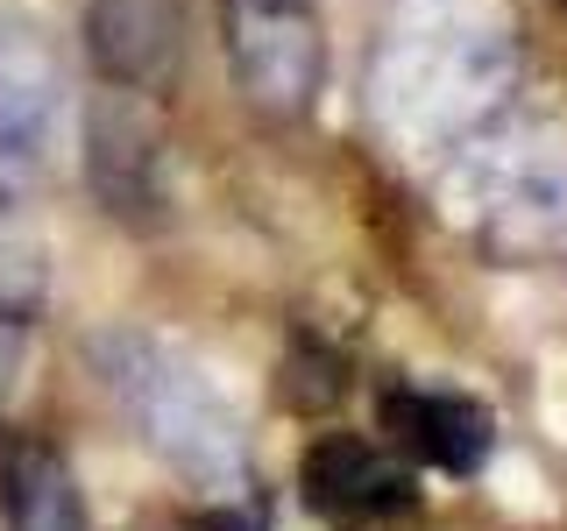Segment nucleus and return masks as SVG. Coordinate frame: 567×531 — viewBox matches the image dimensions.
<instances>
[{
  "mask_svg": "<svg viewBox=\"0 0 567 531\" xmlns=\"http://www.w3.org/2000/svg\"><path fill=\"white\" fill-rule=\"evenodd\" d=\"M440 212L475 256L532 270L567 256V128L546 114H496L433 164Z\"/></svg>",
  "mask_w": 567,
  "mask_h": 531,
  "instance_id": "nucleus-3",
  "label": "nucleus"
},
{
  "mask_svg": "<svg viewBox=\"0 0 567 531\" xmlns=\"http://www.w3.org/2000/svg\"><path fill=\"white\" fill-rule=\"evenodd\" d=\"M85 185L106 220L121 227H164L177 177H171V135L150 114L142 93H93L85 106Z\"/></svg>",
  "mask_w": 567,
  "mask_h": 531,
  "instance_id": "nucleus-5",
  "label": "nucleus"
},
{
  "mask_svg": "<svg viewBox=\"0 0 567 531\" xmlns=\"http://www.w3.org/2000/svg\"><path fill=\"white\" fill-rule=\"evenodd\" d=\"M50 298V248H43V227L35 212L22 206V185L0 177V312L14 319H35Z\"/></svg>",
  "mask_w": 567,
  "mask_h": 531,
  "instance_id": "nucleus-11",
  "label": "nucleus"
},
{
  "mask_svg": "<svg viewBox=\"0 0 567 531\" xmlns=\"http://www.w3.org/2000/svg\"><path fill=\"white\" fill-rule=\"evenodd\" d=\"M220 50L241 93L277 121H306L327 93V29L312 0H220Z\"/></svg>",
  "mask_w": 567,
  "mask_h": 531,
  "instance_id": "nucleus-4",
  "label": "nucleus"
},
{
  "mask_svg": "<svg viewBox=\"0 0 567 531\" xmlns=\"http://www.w3.org/2000/svg\"><path fill=\"white\" fill-rule=\"evenodd\" d=\"M64 58L50 29L22 8H0V177H35L58 149Z\"/></svg>",
  "mask_w": 567,
  "mask_h": 531,
  "instance_id": "nucleus-6",
  "label": "nucleus"
},
{
  "mask_svg": "<svg viewBox=\"0 0 567 531\" xmlns=\"http://www.w3.org/2000/svg\"><path fill=\"white\" fill-rule=\"evenodd\" d=\"M377 425L390 447H404L440 475H475L496 447L489 404L468 397V389H447V383H390L377 397Z\"/></svg>",
  "mask_w": 567,
  "mask_h": 531,
  "instance_id": "nucleus-9",
  "label": "nucleus"
},
{
  "mask_svg": "<svg viewBox=\"0 0 567 531\" xmlns=\"http://www.w3.org/2000/svg\"><path fill=\"white\" fill-rule=\"evenodd\" d=\"M525 29L511 0H398L369 43L362 106L398 164H440L511 106Z\"/></svg>",
  "mask_w": 567,
  "mask_h": 531,
  "instance_id": "nucleus-1",
  "label": "nucleus"
},
{
  "mask_svg": "<svg viewBox=\"0 0 567 531\" xmlns=\"http://www.w3.org/2000/svg\"><path fill=\"white\" fill-rule=\"evenodd\" d=\"M277 376H284L277 383L284 404H298V412H327V404H341V389H348V362L327 354V347H298Z\"/></svg>",
  "mask_w": 567,
  "mask_h": 531,
  "instance_id": "nucleus-12",
  "label": "nucleus"
},
{
  "mask_svg": "<svg viewBox=\"0 0 567 531\" xmlns=\"http://www.w3.org/2000/svg\"><path fill=\"white\" fill-rule=\"evenodd\" d=\"M85 58L114 93H164L185 64V0H85Z\"/></svg>",
  "mask_w": 567,
  "mask_h": 531,
  "instance_id": "nucleus-8",
  "label": "nucleus"
},
{
  "mask_svg": "<svg viewBox=\"0 0 567 531\" xmlns=\"http://www.w3.org/2000/svg\"><path fill=\"white\" fill-rule=\"evenodd\" d=\"M298 489L327 524H390L419 510V482L412 468H398V447L362 433H319L298 460Z\"/></svg>",
  "mask_w": 567,
  "mask_h": 531,
  "instance_id": "nucleus-7",
  "label": "nucleus"
},
{
  "mask_svg": "<svg viewBox=\"0 0 567 531\" xmlns=\"http://www.w3.org/2000/svg\"><path fill=\"white\" fill-rule=\"evenodd\" d=\"M100 389L121 404V418L135 425V439L150 447L177 482L199 496L235 503L248 489V418L213 368L171 333L150 326H106L85 341Z\"/></svg>",
  "mask_w": 567,
  "mask_h": 531,
  "instance_id": "nucleus-2",
  "label": "nucleus"
},
{
  "mask_svg": "<svg viewBox=\"0 0 567 531\" xmlns=\"http://www.w3.org/2000/svg\"><path fill=\"white\" fill-rule=\"evenodd\" d=\"M0 524L8 531H93L71 460L50 439H8L0 447Z\"/></svg>",
  "mask_w": 567,
  "mask_h": 531,
  "instance_id": "nucleus-10",
  "label": "nucleus"
},
{
  "mask_svg": "<svg viewBox=\"0 0 567 531\" xmlns=\"http://www.w3.org/2000/svg\"><path fill=\"white\" fill-rule=\"evenodd\" d=\"M22 368H29V319L0 312V418H8L14 389H22Z\"/></svg>",
  "mask_w": 567,
  "mask_h": 531,
  "instance_id": "nucleus-13",
  "label": "nucleus"
}]
</instances>
